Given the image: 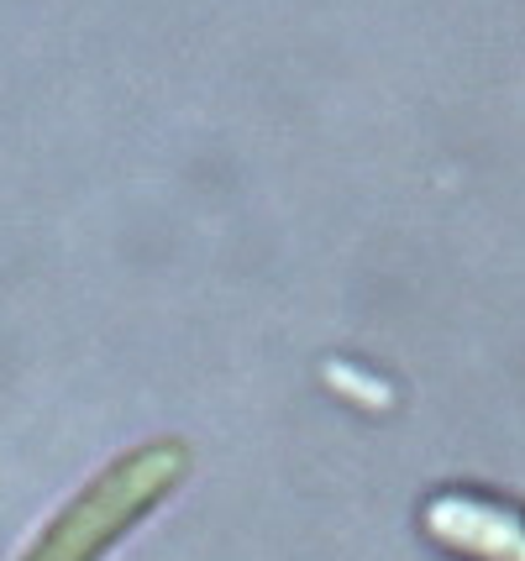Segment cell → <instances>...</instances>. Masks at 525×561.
<instances>
[{
    "label": "cell",
    "instance_id": "1",
    "mask_svg": "<svg viewBox=\"0 0 525 561\" xmlns=\"http://www.w3.org/2000/svg\"><path fill=\"white\" fill-rule=\"evenodd\" d=\"M447 540H457V546H468V551H478V557H489V561H525V530L500 525L494 514L468 510L457 519L447 510Z\"/></svg>",
    "mask_w": 525,
    "mask_h": 561
}]
</instances>
